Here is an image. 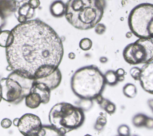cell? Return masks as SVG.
Wrapping results in <instances>:
<instances>
[{"mask_svg": "<svg viewBox=\"0 0 153 136\" xmlns=\"http://www.w3.org/2000/svg\"><path fill=\"white\" fill-rule=\"evenodd\" d=\"M12 44L5 48L8 67L30 79L51 74L61 63L63 46L61 38L39 19L28 20L14 27Z\"/></svg>", "mask_w": 153, "mask_h": 136, "instance_id": "obj_1", "label": "cell"}, {"mask_svg": "<svg viewBox=\"0 0 153 136\" xmlns=\"http://www.w3.org/2000/svg\"><path fill=\"white\" fill-rule=\"evenodd\" d=\"M105 6L104 0H68L65 15L74 28L90 29L101 20Z\"/></svg>", "mask_w": 153, "mask_h": 136, "instance_id": "obj_2", "label": "cell"}, {"mask_svg": "<svg viewBox=\"0 0 153 136\" xmlns=\"http://www.w3.org/2000/svg\"><path fill=\"white\" fill-rule=\"evenodd\" d=\"M71 88L79 98L92 100L101 94L106 84L103 74L96 65L80 68L71 78Z\"/></svg>", "mask_w": 153, "mask_h": 136, "instance_id": "obj_3", "label": "cell"}, {"mask_svg": "<svg viewBox=\"0 0 153 136\" xmlns=\"http://www.w3.org/2000/svg\"><path fill=\"white\" fill-rule=\"evenodd\" d=\"M48 119L51 125L64 135L79 128L84 123L85 115L81 108L68 102L55 104L50 110Z\"/></svg>", "mask_w": 153, "mask_h": 136, "instance_id": "obj_4", "label": "cell"}, {"mask_svg": "<svg viewBox=\"0 0 153 136\" xmlns=\"http://www.w3.org/2000/svg\"><path fill=\"white\" fill-rule=\"evenodd\" d=\"M33 81V79L13 71L7 78L0 80L2 99L14 104L20 103L30 92Z\"/></svg>", "mask_w": 153, "mask_h": 136, "instance_id": "obj_5", "label": "cell"}, {"mask_svg": "<svg viewBox=\"0 0 153 136\" xmlns=\"http://www.w3.org/2000/svg\"><path fill=\"white\" fill-rule=\"evenodd\" d=\"M128 26L139 38L153 37V5L144 3L136 6L128 16Z\"/></svg>", "mask_w": 153, "mask_h": 136, "instance_id": "obj_6", "label": "cell"}, {"mask_svg": "<svg viewBox=\"0 0 153 136\" xmlns=\"http://www.w3.org/2000/svg\"><path fill=\"white\" fill-rule=\"evenodd\" d=\"M124 60L131 65L146 64L153 60L152 38H139L123 50Z\"/></svg>", "mask_w": 153, "mask_h": 136, "instance_id": "obj_7", "label": "cell"}, {"mask_svg": "<svg viewBox=\"0 0 153 136\" xmlns=\"http://www.w3.org/2000/svg\"><path fill=\"white\" fill-rule=\"evenodd\" d=\"M40 118L33 114L26 113L19 118L18 129L25 136H38L42 129Z\"/></svg>", "mask_w": 153, "mask_h": 136, "instance_id": "obj_8", "label": "cell"}, {"mask_svg": "<svg viewBox=\"0 0 153 136\" xmlns=\"http://www.w3.org/2000/svg\"><path fill=\"white\" fill-rule=\"evenodd\" d=\"M139 79L142 87L147 92L153 93V64L152 62L145 64L140 68Z\"/></svg>", "mask_w": 153, "mask_h": 136, "instance_id": "obj_9", "label": "cell"}, {"mask_svg": "<svg viewBox=\"0 0 153 136\" xmlns=\"http://www.w3.org/2000/svg\"><path fill=\"white\" fill-rule=\"evenodd\" d=\"M28 0L18 1L17 8L14 13L17 21L20 23H25L32 19L35 15V9L31 8L27 2Z\"/></svg>", "mask_w": 153, "mask_h": 136, "instance_id": "obj_10", "label": "cell"}, {"mask_svg": "<svg viewBox=\"0 0 153 136\" xmlns=\"http://www.w3.org/2000/svg\"><path fill=\"white\" fill-rule=\"evenodd\" d=\"M62 73L59 68H57L51 74L42 78L35 80L45 83L50 89L52 90L59 86L62 81Z\"/></svg>", "mask_w": 153, "mask_h": 136, "instance_id": "obj_11", "label": "cell"}, {"mask_svg": "<svg viewBox=\"0 0 153 136\" xmlns=\"http://www.w3.org/2000/svg\"><path fill=\"white\" fill-rule=\"evenodd\" d=\"M30 91H34L39 94L41 98V103L45 104L49 102L51 90L45 83L36 80H33Z\"/></svg>", "mask_w": 153, "mask_h": 136, "instance_id": "obj_12", "label": "cell"}, {"mask_svg": "<svg viewBox=\"0 0 153 136\" xmlns=\"http://www.w3.org/2000/svg\"><path fill=\"white\" fill-rule=\"evenodd\" d=\"M18 1L17 0H0V14L5 18L14 13Z\"/></svg>", "mask_w": 153, "mask_h": 136, "instance_id": "obj_13", "label": "cell"}, {"mask_svg": "<svg viewBox=\"0 0 153 136\" xmlns=\"http://www.w3.org/2000/svg\"><path fill=\"white\" fill-rule=\"evenodd\" d=\"M26 105L32 109L38 107L41 103V98L39 93L34 91H30L25 96Z\"/></svg>", "mask_w": 153, "mask_h": 136, "instance_id": "obj_14", "label": "cell"}, {"mask_svg": "<svg viewBox=\"0 0 153 136\" xmlns=\"http://www.w3.org/2000/svg\"><path fill=\"white\" fill-rule=\"evenodd\" d=\"M133 125L136 127L146 126L148 128L153 127V120L143 114H137L134 116L132 120Z\"/></svg>", "mask_w": 153, "mask_h": 136, "instance_id": "obj_15", "label": "cell"}, {"mask_svg": "<svg viewBox=\"0 0 153 136\" xmlns=\"http://www.w3.org/2000/svg\"><path fill=\"white\" fill-rule=\"evenodd\" d=\"M51 14L56 17H61L65 14L66 4L60 0L55 1L50 5Z\"/></svg>", "mask_w": 153, "mask_h": 136, "instance_id": "obj_16", "label": "cell"}, {"mask_svg": "<svg viewBox=\"0 0 153 136\" xmlns=\"http://www.w3.org/2000/svg\"><path fill=\"white\" fill-rule=\"evenodd\" d=\"M14 39L12 32L10 30H2L0 31V46L2 47H7L10 46Z\"/></svg>", "mask_w": 153, "mask_h": 136, "instance_id": "obj_17", "label": "cell"}, {"mask_svg": "<svg viewBox=\"0 0 153 136\" xmlns=\"http://www.w3.org/2000/svg\"><path fill=\"white\" fill-rule=\"evenodd\" d=\"M103 75L106 84L110 86H114L118 81L115 72L113 70H109L106 71Z\"/></svg>", "mask_w": 153, "mask_h": 136, "instance_id": "obj_18", "label": "cell"}, {"mask_svg": "<svg viewBox=\"0 0 153 136\" xmlns=\"http://www.w3.org/2000/svg\"><path fill=\"white\" fill-rule=\"evenodd\" d=\"M123 92L127 97L133 98L137 94V89L133 84L127 83L123 87Z\"/></svg>", "mask_w": 153, "mask_h": 136, "instance_id": "obj_19", "label": "cell"}, {"mask_svg": "<svg viewBox=\"0 0 153 136\" xmlns=\"http://www.w3.org/2000/svg\"><path fill=\"white\" fill-rule=\"evenodd\" d=\"M39 135H60V134L59 131L52 125H42Z\"/></svg>", "mask_w": 153, "mask_h": 136, "instance_id": "obj_20", "label": "cell"}, {"mask_svg": "<svg viewBox=\"0 0 153 136\" xmlns=\"http://www.w3.org/2000/svg\"><path fill=\"white\" fill-rule=\"evenodd\" d=\"M92 41L88 38H84L81 39L79 41V47L82 50H88L92 47Z\"/></svg>", "mask_w": 153, "mask_h": 136, "instance_id": "obj_21", "label": "cell"}, {"mask_svg": "<svg viewBox=\"0 0 153 136\" xmlns=\"http://www.w3.org/2000/svg\"><path fill=\"white\" fill-rule=\"evenodd\" d=\"M106 122H107V120L106 117L101 114L100 116L97 117L94 127L97 130L100 131L103 129L104 126L106 125Z\"/></svg>", "mask_w": 153, "mask_h": 136, "instance_id": "obj_22", "label": "cell"}, {"mask_svg": "<svg viewBox=\"0 0 153 136\" xmlns=\"http://www.w3.org/2000/svg\"><path fill=\"white\" fill-rule=\"evenodd\" d=\"M118 134L122 136H127L130 135V129L127 125H121L118 129Z\"/></svg>", "mask_w": 153, "mask_h": 136, "instance_id": "obj_23", "label": "cell"}, {"mask_svg": "<svg viewBox=\"0 0 153 136\" xmlns=\"http://www.w3.org/2000/svg\"><path fill=\"white\" fill-rule=\"evenodd\" d=\"M140 68L138 67H133L130 70V74L131 76L135 80H139V76L140 74Z\"/></svg>", "mask_w": 153, "mask_h": 136, "instance_id": "obj_24", "label": "cell"}, {"mask_svg": "<svg viewBox=\"0 0 153 136\" xmlns=\"http://www.w3.org/2000/svg\"><path fill=\"white\" fill-rule=\"evenodd\" d=\"M105 110V111L109 114H112L115 113V110H116V107H115V105L112 103V102L109 101L108 104L105 106V107L104 108V109Z\"/></svg>", "mask_w": 153, "mask_h": 136, "instance_id": "obj_25", "label": "cell"}, {"mask_svg": "<svg viewBox=\"0 0 153 136\" xmlns=\"http://www.w3.org/2000/svg\"><path fill=\"white\" fill-rule=\"evenodd\" d=\"M95 32L99 35L103 34L106 31V26L103 23H97L95 26Z\"/></svg>", "mask_w": 153, "mask_h": 136, "instance_id": "obj_26", "label": "cell"}, {"mask_svg": "<svg viewBox=\"0 0 153 136\" xmlns=\"http://www.w3.org/2000/svg\"><path fill=\"white\" fill-rule=\"evenodd\" d=\"M115 74L117 76L118 81H123L125 77H124V74H125V71L123 68H118L117 71H115Z\"/></svg>", "mask_w": 153, "mask_h": 136, "instance_id": "obj_27", "label": "cell"}, {"mask_svg": "<svg viewBox=\"0 0 153 136\" xmlns=\"http://www.w3.org/2000/svg\"><path fill=\"white\" fill-rule=\"evenodd\" d=\"M12 125V121L8 118H4L1 122V126L4 128L7 129L9 128Z\"/></svg>", "mask_w": 153, "mask_h": 136, "instance_id": "obj_28", "label": "cell"}, {"mask_svg": "<svg viewBox=\"0 0 153 136\" xmlns=\"http://www.w3.org/2000/svg\"><path fill=\"white\" fill-rule=\"evenodd\" d=\"M27 2L29 6L33 9H36L38 8L40 5L39 0H28Z\"/></svg>", "mask_w": 153, "mask_h": 136, "instance_id": "obj_29", "label": "cell"}, {"mask_svg": "<svg viewBox=\"0 0 153 136\" xmlns=\"http://www.w3.org/2000/svg\"><path fill=\"white\" fill-rule=\"evenodd\" d=\"M109 101H110L109 100L103 98V99H102V101H101V102L99 104L100 105V107H101L102 109H104V108L105 107V106L108 104V103Z\"/></svg>", "mask_w": 153, "mask_h": 136, "instance_id": "obj_30", "label": "cell"}, {"mask_svg": "<svg viewBox=\"0 0 153 136\" xmlns=\"http://www.w3.org/2000/svg\"><path fill=\"white\" fill-rule=\"evenodd\" d=\"M5 19L0 14V27H1L2 28H4L5 25Z\"/></svg>", "mask_w": 153, "mask_h": 136, "instance_id": "obj_31", "label": "cell"}, {"mask_svg": "<svg viewBox=\"0 0 153 136\" xmlns=\"http://www.w3.org/2000/svg\"><path fill=\"white\" fill-rule=\"evenodd\" d=\"M103 99V96L101 95V94L98 95L96 96V98H94V99H96V101H97V102L99 104L101 102V101H102Z\"/></svg>", "mask_w": 153, "mask_h": 136, "instance_id": "obj_32", "label": "cell"}, {"mask_svg": "<svg viewBox=\"0 0 153 136\" xmlns=\"http://www.w3.org/2000/svg\"><path fill=\"white\" fill-rule=\"evenodd\" d=\"M68 57L71 59H74L75 58V54L74 52H71L68 54Z\"/></svg>", "mask_w": 153, "mask_h": 136, "instance_id": "obj_33", "label": "cell"}, {"mask_svg": "<svg viewBox=\"0 0 153 136\" xmlns=\"http://www.w3.org/2000/svg\"><path fill=\"white\" fill-rule=\"evenodd\" d=\"M19 118H15V119L13 120V125H14L15 126H17L18 123H19Z\"/></svg>", "mask_w": 153, "mask_h": 136, "instance_id": "obj_34", "label": "cell"}, {"mask_svg": "<svg viewBox=\"0 0 153 136\" xmlns=\"http://www.w3.org/2000/svg\"><path fill=\"white\" fill-rule=\"evenodd\" d=\"M100 61L101 62L105 63V62H107L108 59H107V58H106L105 57H102V58H100Z\"/></svg>", "mask_w": 153, "mask_h": 136, "instance_id": "obj_35", "label": "cell"}, {"mask_svg": "<svg viewBox=\"0 0 153 136\" xmlns=\"http://www.w3.org/2000/svg\"><path fill=\"white\" fill-rule=\"evenodd\" d=\"M126 37L127 38H130L131 36H132V33L131 32H127V34H126Z\"/></svg>", "mask_w": 153, "mask_h": 136, "instance_id": "obj_36", "label": "cell"}, {"mask_svg": "<svg viewBox=\"0 0 153 136\" xmlns=\"http://www.w3.org/2000/svg\"><path fill=\"white\" fill-rule=\"evenodd\" d=\"M2 99V94H1V83H0V102Z\"/></svg>", "mask_w": 153, "mask_h": 136, "instance_id": "obj_37", "label": "cell"}]
</instances>
